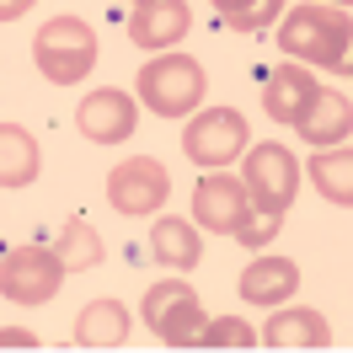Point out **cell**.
Returning a JSON list of instances; mask_svg holds the SVG:
<instances>
[{
    "label": "cell",
    "instance_id": "cell-25",
    "mask_svg": "<svg viewBox=\"0 0 353 353\" xmlns=\"http://www.w3.org/2000/svg\"><path fill=\"white\" fill-rule=\"evenodd\" d=\"M27 11H32V0H0V22H17Z\"/></svg>",
    "mask_w": 353,
    "mask_h": 353
},
{
    "label": "cell",
    "instance_id": "cell-9",
    "mask_svg": "<svg viewBox=\"0 0 353 353\" xmlns=\"http://www.w3.org/2000/svg\"><path fill=\"white\" fill-rule=\"evenodd\" d=\"M75 123H81V134L91 145H118V139H129L139 129V102L118 86H102L75 108Z\"/></svg>",
    "mask_w": 353,
    "mask_h": 353
},
{
    "label": "cell",
    "instance_id": "cell-1",
    "mask_svg": "<svg viewBox=\"0 0 353 353\" xmlns=\"http://www.w3.org/2000/svg\"><path fill=\"white\" fill-rule=\"evenodd\" d=\"M348 43H353V22L343 6H300L279 22L284 59H305V65H327L348 75Z\"/></svg>",
    "mask_w": 353,
    "mask_h": 353
},
{
    "label": "cell",
    "instance_id": "cell-21",
    "mask_svg": "<svg viewBox=\"0 0 353 353\" xmlns=\"http://www.w3.org/2000/svg\"><path fill=\"white\" fill-rule=\"evenodd\" d=\"M214 11L236 32H263V27H273L284 17V0H214Z\"/></svg>",
    "mask_w": 353,
    "mask_h": 353
},
{
    "label": "cell",
    "instance_id": "cell-17",
    "mask_svg": "<svg viewBox=\"0 0 353 353\" xmlns=\"http://www.w3.org/2000/svg\"><path fill=\"white\" fill-rule=\"evenodd\" d=\"M43 166L38 155V139L22 129V123H0V188H27Z\"/></svg>",
    "mask_w": 353,
    "mask_h": 353
},
{
    "label": "cell",
    "instance_id": "cell-2",
    "mask_svg": "<svg viewBox=\"0 0 353 353\" xmlns=\"http://www.w3.org/2000/svg\"><path fill=\"white\" fill-rule=\"evenodd\" d=\"M32 59L43 70V81H54V86H81L91 75V65H97V32H91L81 17H54V22L38 27Z\"/></svg>",
    "mask_w": 353,
    "mask_h": 353
},
{
    "label": "cell",
    "instance_id": "cell-19",
    "mask_svg": "<svg viewBox=\"0 0 353 353\" xmlns=\"http://www.w3.org/2000/svg\"><path fill=\"white\" fill-rule=\"evenodd\" d=\"M305 172L332 203H343V209L353 203V155H348V145H327L321 155H310Z\"/></svg>",
    "mask_w": 353,
    "mask_h": 353
},
{
    "label": "cell",
    "instance_id": "cell-3",
    "mask_svg": "<svg viewBox=\"0 0 353 353\" xmlns=\"http://www.w3.org/2000/svg\"><path fill=\"white\" fill-rule=\"evenodd\" d=\"M139 86V102L161 118H188V112L203 102V65L193 54H161L134 75Z\"/></svg>",
    "mask_w": 353,
    "mask_h": 353
},
{
    "label": "cell",
    "instance_id": "cell-26",
    "mask_svg": "<svg viewBox=\"0 0 353 353\" xmlns=\"http://www.w3.org/2000/svg\"><path fill=\"white\" fill-rule=\"evenodd\" d=\"M332 6H343V11H348V0H332Z\"/></svg>",
    "mask_w": 353,
    "mask_h": 353
},
{
    "label": "cell",
    "instance_id": "cell-22",
    "mask_svg": "<svg viewBox=\"0 0 353 353\" xmlns=\"http://www.w3.org/2000/svg\"><path fill=\"white\" fill-rule=\"evenodd\" d=\"M279 225H284V214H273V209H257V203H246L241 225H236L230 236H236L241 246H252V252H257V246H268L273 236H279Z\"/></svg>",
    "mask_w": 353,
    "mask_h": 353
},
{
    "label": "cell",
    "instance_id": "cell-18",
    "mask_svg": "<svg viewBox=\"0 0 353 353\" xmlns=\"http://www.w3.org/2000/svg\"><path fill=\"white\" fill-rule=\"evenodd\" d=\"M150 252H155V263L176 268V273L199 268V257H203L199 230H193L188 220H155V230H150Z\"/></svg>",
    "mask_w": 353,
    "mask_h": 353
},
{
    "label": "cell",
    "instance_id": "cell-16",
    "mask_svg": "<svg viewBox=\"0 0 353 353\" xmlns=\"http://www.w3.org/2000/svg\"><path fill=\"white\" fill-rule=\"evenodd\" d=\"M123 337H129V310H123V300H112V294L91 300L75 316V343L81 348H118Z\"/></svg>",
    "mask_w": 353,
    "mask_h": 353
},
{
    "label": "cell",
    "instance_id": "cell-12",
    "mask_svg": "<svg viewBox=\"0 0 353 353\" xmlns=\"http://www.w3.org/2000/svg\"><path fill=\"white\" fill-rule=\"evenodd\" d=\"M188 27H193V11H188V0H150V6H134L129 17V38L139 48H172L188 38Z\"/></svg>",
    "mask_w": 353,
    "mask_h": 353
},
{
    "label": "cell",
    "instance_id": "cell-24",
    "mask_svg": "<svg viewBox=\"0 0 353 353\" xmlns=\"http://www.w3.org/2000/svg\"><path fill=\"white\" fill-rule=\"evenodd\" d=\"M0 348H38V337L27 327H0Z\"/></svg>",
    "mask_w": 353,
    "mask_h": 353
},
{
    "label": "cell",
    "instance_id": "cell-8",
    "mask_svg": "<svg viewBox=\"0 0 353 353\" xmlns=\"http://www.w3.org/2000/svg\"><path fill=\"white\" fill-rule=\"evenodd\" d=\"M172 193V176L155 155H129L123 166L108 172V203L118 214H155Z\"/></svg>",
    "mask_w": 353,
    "mask_h": 353
},
{
    "label": "cell",
    "instance_id": "cell-14",
    "mask_svg": "<svg viewBox=\"0 0 353 353\" xmlns=\"http://www.w3.org/2000/svg\"><path fill=\"white\" fill-rule=\"evenodd\" d=\"M294 289H300V268L289 263V257H257L241 273L246 305H279V300H294Z\"/></svg>",
    "mask_w": 353,
    "mask_h": 353
},
{
    "label": "cell",
    "instance_id": "cell-20",
    "mask_svg": "<svg viewBox=\"0 0 353 353\" xmlns=\"http://www.w3.org/2000/svg\"><path fill=\"white\" fill-rule=\"evenodd\" d=\"M54 252H59L65 273H86V268H97L102 257H108V252H102V236H97L86 220H65V230H59Z\"/></svg>",
    "mask_w": 353,
    "mask_h": 353
},
{
    "label": "cell",
    "instance_id": "cell-4",
    "mask_svg": "<svg viewBox=\"0 0 353 353\" xmlns=\"http://www.w3.org/2000/svg\"><path fill=\"white\" fill-rule=\"evenodd\" d=\"M203 305L199 294L182 284V279H161V284L145 289V327L161 337V343H172V348H199L203 343Z\"/></svg>",
    "mask_w": 353,
    "mask_h": 353
},
{
    "label": "cell",
    "instance_id": "cell-11",
    "mask_svg": "<svg viewBox=\"0 0 353 353\" xmlns=\"http://www.w3.org/2000/svg\"><path fill=\"white\" fill-rule=\"evenodd\" d=\"M348 123H353V102L348 91H332V86H316V97H310V108L294 118V129H300V139H310V145H348Z\"/></svg>",
    "mask_w": 353,
    "mask_h": 353
},
{
    "label": "cell",
    "instance_id": "cell-7",
    "mask_svg": "<svg viewBox=\"0 0 353 353\" xmlns=\"http://www.w3.org/2000/svg\"><path fill=\"white\" fill-rule=\"evenodd\" d=\"M182 150H188L193 166L220 172V166H230V161L246 150V118L236 108H203L199 118L182 129Z\"/></svg>",
    "mask_w": 353,
    "mask_h": 353
},
{
    "label": "cell",
    "instance_id": "cell-23",
    "mask_svg": "<svg viewBox=\"0 0 353 353\" xmlns=\"http://www.w3.org/2000/svg\"><path fill=\"white\" fill-rule=\"evenodd\" d=\"M252 343H257V332L246 327L241 316H214V321H203L199 348H252Z\"/></svg>",
    "mask_w": 353,
    "mask_h": 353
},
{
    "label": "cell",
    "instance_id": "cell-10",
    "mask_svg": "<svg viewBox=\"0 0 353 353\" xmlns=\"http://www.w3.org/2000/svg\"><path fill=\"white\" fill-rule=\"evenodd\" d=\"M193 214H199L203 230H214V236H230L236 225H241L246 214V188H241V176H203L199 188H193Z\"/></svg>",
    "mask_w": 353,
    "mask_h": 353
},
{
    "label": "cell",
    "instance_id": "cell-6",
    "mask_svg": "<svg viewBox=\"0 0 353 353\" xmlns=\"http://www.w3.org/2000/svg\"><path fill=\"white\" fill-rule=\"evenodd\" d=\"M246 166H241V188H246V203L257 209H273V214H289L294 203V188H300V161L284 150V145H257V150H241Z\"/></svg>",
    "mask_w": 353,
    "mask_h": 353
},
{
    "label": "cell",
    "instance_id": "cell-15",
    "mask_svg": "<svg viewBox=\"0 0 353 353\" xmlns=\"http://www.w3.org/2000/svg\"><path fill=\"white\" fill-rule=\"evenodd\" d=\"M263 343L268 348H327L332 343V327L321 310H273V321L263 327Z\"/></svg>",
    "mask_w": 353,
    "mask_h": 353
},
{
    "label": "cell",
    "instance_id": "cell-13",
    "mask_svg": "<svg viewBox=\"0 0 353 353\" xmlns=\"http://www.w3.org/2000/svg\"><path fill=\"white\" fill-rule=\"evenodd\" d=\"M310 97H316V81H310V75L294 65V59H284V65L268 70L263 108H268V118H273V123H294V118L310 108Z\"/></svg>",
    "mask_w": 353,
    "mask_h": 353
},
{
    "label": "cell",
    "instance_id": "cell-5",
    "mask_svg": "<svg viewBox=\"0 0 353 353\" xmlns=\"http://www.w3.org/2000/svg\"><path fill=\"white\" fill-rule=\"evenodd\" d=\"M65 284V263L54 246H17L0 257V294L11 305H48Z\"/></svg>",
    "mask_w": 353,
    "mask_h": 353
},
{
    "label": "cell",
    "instance_id": "cell-27",
    "mask_svg": "<svg viewBox=\"0 0 353 353\" xmlns=\"http://www.w3.org/2000/svg\"><path fill=\"white\" fill-rule=\"evenodd\" d=\"M134 6H150V0H134Z\"/></svg>",
    "mask_w": 353,
    "mask_h": 353
}]
</instances>
